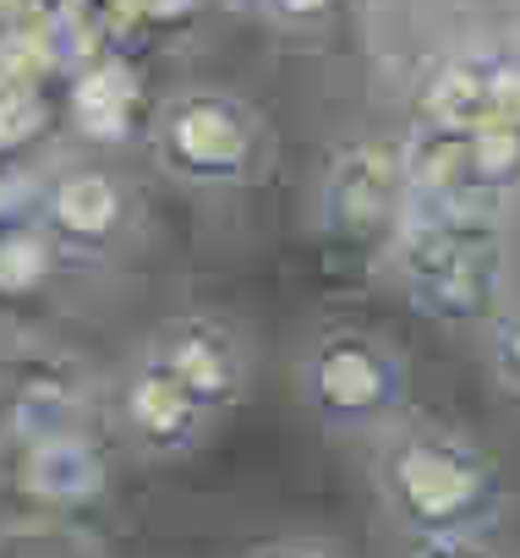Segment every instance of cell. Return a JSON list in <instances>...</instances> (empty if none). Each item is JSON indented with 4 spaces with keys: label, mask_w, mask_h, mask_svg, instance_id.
Wrapping results in <instances>:
<instances>
[{
    "label": "cell",
    "mask_w": 520,
    "mask_h": 558,
    "mask_svg": "<svg viewBox=\"0 0 520 558\" xmlns=\"http://www.w3.org/2000/svg\"><path fill=\"white\" fill-rule=\"evenodd\" d=\"M373 476H378L384 509L416 542L482 536V525L498 514V498H504L493 460L471 438L449 427H422V422L378 433Z\"/></svg>",
    "instance_id": "6da1fadb"
},
{
    "label": "cell",
    "mask_w": 520,
    "mask_h": 558,
    "mask_svg": "<svg viewBox=\"0 0 520 558\" xmlns=\"http://www.w3.org/2000/svg\"><path fill=\"white\" fill-rule=\"evenodd\" d=\"M395 268L427 318H482L498 296V235L482 203H406Z\"/></svg>",
    "instance_id": "7a4b0ae2"
},
{
    "label": "cell",
    "mask_w": 520,
    "mask_h": 558,
    "mask_svg": "<svg viewBox=\"0 0 520 558\" xmlns=\"http://www.w3.org/2000/svg\"><path fill=\"white\" fill-rule=\"evenodd\" d=\"M154 159L186 186H246L264 170V121L225 88H181L154 110Z\"/></svg>",
    "instance_id": "3957f363"
},
{
    "label": "cell",
    "mask_w": 520,
    "mask_h": 558,
    "mask_svg": "<svg viewBox=\"0 0 520 558\" xmlns=\"http://www.w3.org/2000/svg\"><path fill=\"white\" fill-rule=\"evenodd\" d=\"M406 203L411 192L400 148L378 137H351L329 154L318 175V235L351 257L384 252L406 225Z\"/></svg>",
    "instance_id": "277c9868"
},
{
    "label": "cell",
    "mask_w": 520,
    "mask_h": 558,
    "mask_svg": "<svg viewBox=\"0 0 520 558\" xmlns=\"http://www.w3.org/2000/svg\"><path fill=\"white\" fill-rule=\"evenodd\" d=\"M302 400L335 433H389L406 400L400 356L362 329H329L302 356Z\"/></svg>",
    "instance_id": "5b68a950"
},
{
    "label": "cell",
    "mask_w": 520,
    "mask_h": 558,
    "mask_svg": "<svg viewBox=\"0 0 520 558\" xmlns=\"http://www.w3.org/2000/svg\"><path fill=\"white\" fill-rule=\"evenodd\" d=\"M28 208L50 230V241L61 252L99 257L132 225V186L110 165H99V159H66V165L39 175Z\"/></svg>",
    "instance_id": "8992f818"
},
{
    "label": "cell",
    "mask_w": 520,
    "mask_h": 558,
    "mask_svg": "<svg viewBox=\"0 0 520 558\" xmlns=\"http://www.w3.org/2000/svg\"><path fill=\"white\" fill-rule=\"evenodd\" d=\"M148 362H159L214 422L241 400L246 389V345L241 335L214 318V313H181L170 324H159L143 345Z\"/></svg>",
    "instance_id": "52a82bcc"
},
{
    "label": "cell",
    "mask_w": 520,
    "mask_h": 558,
    "mask_svg": "<svg viewBox=\"0 0 520 558\" xmlns=\"http://www.w3.org/2000/svg\"><path fill=\"white\" fill-rule=\"evenodd\" d=\"M116 411H121V433H126L132 449H143V454H186V449L203 444V433L214 427V416H208L159 362H148L143 351L132 356V367H126V378H121Z\"/></svg>",
    "instance_id": "ba28073f"
},
{
    "label": "cell",
    "mask_w": 520,
    "mask_h": 558,
    "mask_svg": "<svg viewBox=\"0 0 520 558\" xmlns=\"http://www.w3.org/2000/svg\"><path fill=\"white\" fill-rule=\"evenodd\" d=\"M12 482L45 509H83L105 493L110 471H105V454L94 449V438L77 427V433H50V438L17 444Z\"/></svg>",
    "instance_id": "9c48e42d"
},
{
    "label": "cell",
    "mask_w": 520,
    "mask_h": 558,
    "mask_svg": "<svg viewBox=\"0 0 520 558\" xmlns=\"http://www.w3.org/2000/svg\"><path fill=\"white\" fill-rule=\"evenodd\" d=\"M61 246L50 230L28 214H0V307H28L50 291V279L61 268Z\"/></svg>",
    "instance_id": "30bf717a"
},
{
    "label": "cell",
    "mask_w": 520,
    "mask_h": 558,
    "mask_svg": "<svg viewBox=\"0 0 520 558\" xmlns=\"http://www.w3.org/2000/svg\"><path fill=\"white\" fill-rule=\"evenodd\" d=\"M72 110H77V126H83L88 137H116V132H126V121H132V77H126L116 61L83 72L77 88H72Z\"/></svg>",
    "instance_id": "8fae6325"
},
{
    "label": "cell",
    "mask_w": 520,
    "mask_h": 558,
    "mask_svg": "<svg viewBox=\"0 0 520 558\" xmlns=\"http://www.w3.org/2000/svg\"><path fill=\"white\" fill-rule=\"evenodd\" d=\"M257 7H264V17H275L280 28H313V23L340 12V0H257Z\"/></svg>",
    "instance_id": "7c38bea8"
},
{
    "label": "cell",
    "mask_w": 520,
    "mask_h": 558,
    "mask_svg": "<svg viewBox=\"0 0 520 558\" xmlns=\"http://www.w3.org/2000/svg\"><path fill=\"white\" fill-rule=\"evenodd\" d=\"M493 373L520 395V313L498 318V329H493Z\"/></svg>",
    "instance_id": "4fadbf2b"
},
{
    "label": "cell",
    "mask_w": 520,
    "mask_h": 558,
    "mask_svg": "<svg viewBox=\"0 0 520 558\" xmlns=\"http://www.w3.org/2000/svg\"><path fill=\"white\" fill-rule=\"evenodd\" d=\"M411 558H493L476 536H455V542H416Z\"/></svg>",
    "instance_id": "5bb4252c"
},
{
    "label": "cell",
    "mask_w": 520,
    "mask_h": 558,
    "mask_svg": "<svg viewBox=\"0 0 520 558\" xmlns=\"http://www.w3.org/2000/svg\"><path fill=\"white\" fill-rule=\"evenodd\" d=\"M252 558H329V553H318L307 542H275V547H257Z\"/></svg>",
    "instance_id": "9a60e30c"
}]
</instances>
